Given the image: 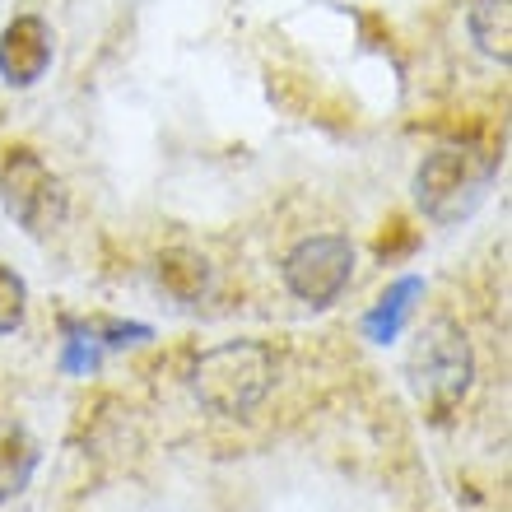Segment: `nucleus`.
Segmentation results:
<instances>
[{
  "instance_id": "nucleus-1",
  "label": "nucleus",
  "mask_w": 512,
  "mask_h": 512,
  "mask_svg": "<svg viewBox=\"0 0 512 512\" xmlns=\"http://www.w3.org/2000/svg\"><path fill=\"white\" fill-rule=\"evenodd\" d=\"M475 382V354L471 340L452 317H433L415 331L410 354H405V387L415 405L433 424H443L461 410L466 391Z\"/></svg>"
},
{
  "instance_id": "nucleus-2",
  "label": "nucleus",
  "mask_w": 512,
  "mask_h": 512,
  "mask_svg": "<svg viewBox=\"0 0 512 512\" xmlns=\"http://www.w3.org/2000/svg\"><path fill=\"white\" fill-rule=\"evenodd\" d=\"M275 387V350L266 340H224L191 368V391L210 415L247 419Z\"/></svg>"
},
{
  "instance_id": "nucleus-3",
  "label": "nucleus",
  "mask_w": 512,
  "mask_h": 512,
  "mask_svg": "<svg viewBox=\"0 0 512 512\" xmlns=\"http://www.w3.org/2000/svg\"><path fill=\"white\" fill-rule=\"evenodd\" d=\"M499 159L475 145H438L424 154L415 173V201L433 224H461L485 201Z\"/></svg>"
},
{
  "instance_id": "nucleus-4",
  "label": "nucleus",
  "mask_w": 512,
  "mask_h": 512,
  "mask_svg": "<svg viewBox=\"0 0 512 512\" xmlns=\"http://www.w3.org/2000/svg\"><path fill=\"white\" fill-rule=\"evenodd\" d=\"M0 201L19 219V229L33 233V238H52L70 215L66 182L28 145L5 149V159H0Z\"/></svg>"
},
{
  "instance_id": "nucleus-5",
  "label": "nucleus",
  "mask_w": 512,
  "mask_h": 512,
  "mask_svg": "<svg viewBox=\"0 0 512 512\" xmlns=\"http://www.w3.org/2000/svg\"><path fill=\"white\" fill-rule=\"evenodd\" d=\"M284 284L298 303L331 308L354 280V243L340 233H312L284 256Z\"/></svg>"
},
{
  "instance_id": "nucleus-6",
  "label": "nucleus",
  "mask_w": 512,
  "mask_h": 512,
  "mask_svg": "<svg viewBox=\"0 0 512 512\" xmlns=\"http://www.w3.org/2000/svg\"><path fill=\"white\" fill-rule=\"evenodd\" d=\"M52 70V28L38 14H19L0 33V80L10 89H33Z\"/></svg>"
},
{
  "instance_id": "nucleus-7",
  "label": "nucleus",
  "mask_w": 512,
  "mask_h": 512,
  "mask_svg": "<svg viewBox=\"0 0 512 512\" xmlns=\"http://www.w3.org/2000/svg\"><path fill=\"white\" fill-rule=\"evenodd\" d=\"M38 471V443L19 419H0V503L19 499Z\"/></svg>"
},
{
  "instance_id": "nucleus-8",
  "label": "nucleus",
  "mask_w": 512,
  "mask_h": 512,
  "mask_svg": "<svg viewBox=\"0 0 512 512\" xmlns=\"http://www.w3.org/2000/svg\"><path fill=\"white\" fill-rule=\"evenodd\" d=\"M419 294H424V280H419V275H401V280L391 284L387 294L364 312V336L373 340V345H391V340L401 336V326L410 322Z\"/></svg>"
},
{
  "instance_id": "nucleus-9",
  "label": "nucleus",
  "mask_w": 512,
  "mask_h": 512,
  "mask_svg": "<svg viewBox=\"0 0 512 512\" xmlns=\"http://www.w3.org/2000/svg\"><path fill=\"white\" fill-rule=\"evenodd\" d=\"M159 284L163 294L177 298V303H201L210 294V284H215V270L205 261L201 252H187V247H173V252L159 256Z\"/></svg>"
},
{
  "instance_id": "nucleus-10",
  "label": "nucleus",
  "mask_w": 512,
  "mask_h": 512,
  "mask_svg": "<svg viewBox=\"0 0 512 512\" xmlns=\"http://www.w3.org/2000/svg\"><path fill=\"white\" fill-rule=\"evenodd\" d=\"M466 28H471V42L489 61L508 66L512 61V0H471Z\"/></svg>"
},
{
  "instance_id": "nucleus-11",
  "label": "nucleus",
  "mask_w": 512,
  "mask_h": 512,
  "mask_svg": "<svg viewBox=\"0 0 512 512\" xmlns=\"http://www.w3.org/2000/svg\"><path fill=\"white\" fill-rule=\"evenodd\" d=\"M28 312V284L10 266H0V336H14Z\"/></svg>"
},
{
  "instance_id": "nucleus-12",
  "label": "nucleus",
  "mask_w": 512,
  "mask_h": 512,
  "mask_svg": "<svg viewBox=\"0 0 512 512\" xmlns=\"http://www.w3.org/2000/svg\"><path fill=\"white\" fill-rule=\"evenodd\" d=\"M66 331H70V340H66V373H75V378H89L98 368V336L89 331V326H75V322H66Z\"/></svg>"
},
{
  "instance_id": "nucleus-13",
  "label": "nucleus",
  "mask_w": 512,
  "mask_h": 512,
  "mask_svg": "<svg viewBox=\"0 0 512 512\" xmlns=\"http://www.w3.org/2000/svg\"><path fill=\"white\" fill-rule=\"evenodd\" d=\"M154 331L140 322H108L103 331H98V345H108V350H122V345H140V340H149Z\"/></svg>"
}]
</instances>
